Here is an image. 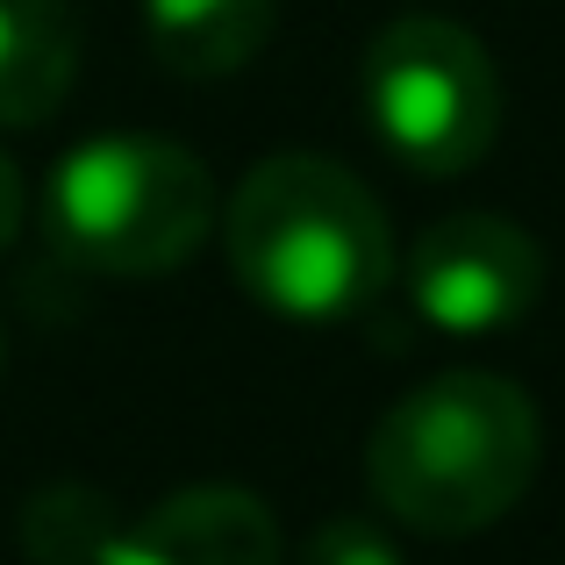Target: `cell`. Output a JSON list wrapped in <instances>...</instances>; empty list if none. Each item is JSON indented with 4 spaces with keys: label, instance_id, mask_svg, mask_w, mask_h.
I'll use <instances>...</instances> for the list:
<instances>
[{
    "label": "cell",
    "instance_id": "obj_1",
    "mask_svg": "<svg viewBox=\"0 0 565 565\" xmlns=\"http://www.w3.org/2000/svg\"><path fill=\"white\" fill-rule=\"evenodd\" d=\"M537 401L501 373H437L380 415L365 487L386 523L415 537H472L501 523L537 480Z\"/></svg>",
    "mask_w": 565,
    "mask_h": 565
},
{
    "label": "cell",
    "instance_id": "obj_2",
    "mask_svg": "<svg viewBox=\"0 0 565 565\" xmlns=\"http://www.w3.org/2000/svg\"><path fill=\"white\" fill-rule=\"evenodd\" d=\"M230 273L287 322H344L394 279V230L365 180L316 151H279L244 172L222 207Z\"/></svg>",
    "mask_w": 565,
    "mask_h": 565
},
{
    "label": "cell",
    "instance_id": "obj_3",
    "mask_svg": "<svg viewBox=\"0 0 565 565\" xmlns=\"http://www.w3.org/2000/svg\"><path fill=\"white\" fill-rule=\"evenodd\" d=\"M43 230L79 273L158 279L180 273L215 230V180L172 137H94L57 158Z\"/></svg>",
    "mask_w": 565,
    "mask_h": 565
},
{
    "label": "cell",
    "instance_id": "obj_4",
    "mask_svg": "<svg viewBox=\"0 0 565 565\" xmlns=\"http://www.w3.org/2000/svg\"><path fill=\"white\" fill-rule=\"evenodd\" d=\"M365 122L423 180L472 172L501 137V72L451 14H401L365 43Z\"/></svg>",
    "mask_w": 565,
    "mask_h": 565
},
{
    "label": "cell",
    "instance_id": "obj_5",
    "mask_svg": "<svg viewBox=\"0 0 565 565\" xmlns=\"http://www.w3.org/2000/svg\"><path fill=\"white\" fill-rule=\"evenodd\" d=\"M544 294V250L509 215H444L408 250V301L444 337H494L523 322Z\"/></svg>",
    "mask_w": 565,
    "mask_h": 565
},
{
    "label": "cell",
    "instance_id": "obj_6",
    "mask_svg": "<svg viewBox=\"0 0 565 565\" xmlns=\"http://www.w3.org/2000/svg\"><path fill=\"white\" fill-rule=\"evenodd\" d=\"M94 565H279V523L250 487H180L151 515L115 523Z\"/></svg>",
    "mask_w": 565,
    "mask_h": 565
},
{
    "label": "cell",
    "instance_id": "obj_7",
    "mask_svg": "<svg viewBox=\"0 0 565 565\" xmlns=\"http://www.w3.org/2000/svg\"><path fill=\"white\" fill-rule=\"evenodd\" d=\"M79 79V22L65 0H0V129H36Z\"/></svg>",
    "mask_w": 565,
    "mask_h": 565
},
{
    "label": "cell",
    "instance_id": "obj_8",
    "mask_svg": "<svg viewBox=\"0 0 565 565\" xmlns=\"http://www.w3.org/2000/svg\"><path fill=\"white\" fill-rule=\"evenodd\" d=\"M279 0H143V43L172 79H230L273 43Z\"/></svg>",
    "mask_w": 565,
    "mask_h": 565
},
{
    "label": "cell",
    "instance_id": "obj_9",
    "mask_svg": "<svg viewBox=\"0 0 565 565\" xmlns=\"http://www.w3.org/2000/svg\"><path fill=\"white\" fill-rule=\"evenodd\" d=\"M115 537V509L94 487H43L22 509V552L36 565H94Z\"/></svg>",
    "mask_w": 565,
    "mask_h": 565
},
{
    "label": "cell",
    "instance_id": "obj_10",
    "mask_svg": "<svg viewBox=\"0 0 565 565\" xmlns=\"http://www.w3.org/2000/svg\"><path fill=\"white\" fill-rule=\"evenodd\" d=\"M301 565H401L394 537H386L380 523H365V515H337V523H322L316 537H308Z\"/></svg>",
    "mask_w": 565,
    "mask_h": 565
},
{
    "label": "cell",
    "instance_id": "obj_11",
    "mask_svg": "<svg viewBox=\"0 0 565 565\" xmlns=\"http://www.w3.org/2000/svg\"><path fill=\"white\" fill-rule=\"evenodd\" d=\"M22 201H29V193H22V172H14V158L0 151V250L14 244V230H22Z\"/></svg>",
    "mask_w": 565,
    "mask_h": 565
}]
</instances>
